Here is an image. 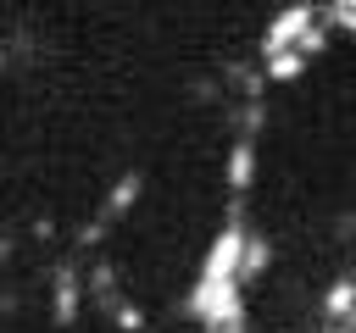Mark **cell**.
Returning a JSON list of instances; mask_svg holds the SVG:
<instances>
[{
	"instance_id": "obj_8",
	"label": "cell",
	"mask_w": 356,
	"mask_h": 333,
	"mask_svg": "<svg viewBox=\"0 0 356 333\" xmlns=\"http://www.w3.org/2000/svg\"><path fill=\"white\" fill-rule=\"evenodd\" d=\"M83 300H106V305L117 300V266H111V261H95V266H89V278H83Z\"/></svg>"
},
{
	"instance_id": "obj_14",
	"label": "cell",
	"mask_w": 356,
	"mask_h": 333,
	"mask_svg": "<svg viewBox=\"0 0 356 333\" xmlns=\"http://www.w3.org/2000/svg\"><path fill=\"white\" fill-rule=\"evenodd\" d=\"M317 17H323V28H339L356 39V6H317Z\"/></svg>"
},
{
	"instance_id": "obj_13",
	"label": "cell",
	"mask_w": 356,
	"mask_h": 333,
	"mask_svg": "<svg viewBox=\"0 0 356 333\" xmlns=\"http://www.w3.org/2000/svg\"><path fill=\"white\" fill-rule=\"evenodd\" d=\"M295 50H300L306 61H317V56L328 50V28H323V17H317V22H312V28L300 33V39H295Z\"/></svg>"
},
{
	"instance_id": "obj_4",
	"label": "cell",
	"mask_w": 356,
	"mask_h": 333,
	"mask_svg": "<svg viewBox=\"0 0 356 333\" xmlns=\"http://www.w3.org/2000/svg\"><path fill=\"white\" fill-rule=\"evenodd\" d=\"M222 183H228V194H250V183H256V139H245V133H234V144H228V161H222Z\"/></svg>"
},
{
	"instance_id": "obj_9",
	"label": "cell",
	"mask_w": 356,
	"mask_h": 333,
	"mask_svg": "<svg viewBox=\"0 0 356 333\" xmlns=\"http://www.w3.org/2000/svg\"><path fill=\"white\" fill-rule=\"evenodd\" d=\"M228 122H234V133H245V139H256V133L267 128V105H261V100H239V105L228 111Z\"/></svg>"
},
{
	"instance_id": "obj_12",
	"label": "cell",
	"mask_w": 356,
	"mask_h": 333,
	"mask_svg": "<svg viewBox=\"0 0 356 333\" xmlns=\"http://www.w3.org/2000/svg\"><path fill=\"white\" fill-rule=\"evenodd\" d=\"M111 327H117V333H145L150 322H145V311H139V305H128V300H111Z\"/></svg>"
},
{
	"instance_id": "obj_11",
	"label": "cell",
	"mask_w": 356,
	"mask_h": 333,
	"mask_svg": "<svg viewBox=\"0 0 356 333\" xmlns=\"http://www.w3.org/2000/svg\"><path fill=\"white\" fill-rule=\"evenodd\" d=\"M350 305H356V278H339V283H328V294H323V316H328V322H339Z\"/></svg>"
},
{
	"instance_id": "obj_15",
	"label": "cell",
	"mask_w": 356,
	"mask_h": 333,
	"mask_svg": "<svg viewBox=\"0 0 356 333\" xmlns=\"http://www.w3.org/2000/svg\"><path fill=\"white\" fill-rule=\"evenodd\" d=\"M106 233H111V222H106V216H95V222H83V228H78V244H83V250H95V244H106Z\"/></svg>"
},
{
	"instance_id": "obj_6",
	"label": "cell",
	"mask_w": 356,
	"mask_h": 333,
	"mask_svg": "<svg viewBox=\"0 0 356 333\" xmlns=\"http://www.w3.org/2000/svg\"><path fill=\"white\" fill-rule=\"evenodd\" d=\"M267 266H273V239H267V233H250V228H245V244H239V266H234L239 289H245V283H256V278H261Z\"/></svg>"
},
{
	"instance_id": "obj_10",
	"label": "cell",
	"mask_w": 356,
	"mask_h": 333,
	"mask_svg": "<svg viewBox=\"0 0 356 333\" xmlns=\"http://www.w3.org/2000/svg\"><path fill=\"white\" fill-rule=\"evenodd\" d=\"M222 83H234L245 100H256V89H261L267 78H261V67H250V61H228V67H222Z\"/></svg>"
},
{
	"instance_id": "obj_5",
	"label": "cell",
	"mask_w": 356,
	"mask_h": 333,
	"mask_svg": "<svg viewBox=\"0 0 356 333\" xmlns=\"http://www.w3.org/2000/svg\"><path fill=\"white\" fill-rule=\"evenodd\" d=\"M139 194H145V172H139V166L117 172V183H111V189H106V200H100V216H106V222L128 216V211L139 205Z\"/></svg>"
},
{
	"instance_id": "obj_3",
	"label": "cell",
	"mask_w": 356,
	"mask_h": 333,
	"mask_svg": "<svg viewBox=\"0 0 356 333\" xmlns=\"http://www.w3.org/2000/svg\"><path fill=\"white\" fill-rule=\"evenodd\" d=\"M312 22H317V6H312V0H289L284 11H273V17H267L261 56H267V50H289V44H295V39H300Z\"/></svg>"
},
{
	"instance_id": "obj_2",
	"label": "cell",
	"mask_w": 356,
	"mask_h": 333,
	"mask_svg": "<svg viewBox=\"0 0 356 333\" xmlns=\"http://www.w3.org/2000/svg\"><path fill=\"white\" fill-rule=\"evenodd\" d=\"M78 311H83V272H78V261H56L50 266V322L67 333V327H78Z\"/></svg>"
},
{
	"instance_id": "obj_1",
	"label": "cell",
	"mask_w": 356,
	"mask_h": 333,
	"mask_svg": "<svg viewBox=\"0 0 356 333\" xmlns=\"http://www.w3.org/2000/svg\"><path fill=\"white\" fill-rule=\"evenodd\" d=\"M184 311H189L206 333H245V289H239V283L195 278V289L184 294Z\"/></svg>"
},
{
	"instance_id": "obj_7",
	"label": "cell",
	"mask_w": 356,
	"mask_h": 333,
	"mask_svg": "<svg viewBox=\"0 0 356 333\" xmlns=\"http://www.w3.org/2000/svg\"><path fill=\"white\" fill-rule=\"evenodd\" d=\"M306 67H312V61H306L295 44H289V50H267V56H261V78H267V83H295Z\"/></svg>"
}]
</instances>
